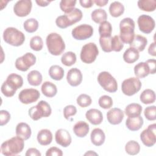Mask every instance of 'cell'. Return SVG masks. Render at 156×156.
I'll list each match as a JSON object with an SVG mask.
<instances>
[{"label": "cell", "mask_w": 156, "mask_h": 156, "mask_svg": "<svg viewBox=\"0 0 156 156\" xmlns=\"http://www.w3.org/2000/svg\"><path fill=\"white\" fill-rule=\"evenodd\" d=\"M24 147V140L16 136L2 143L1 146V153L5 156L15 155L21 153Z\"/></svg>", "instance_id": "obj_1"}, {"label": "cell", "mask_w": 156, "mask_h": 156, "mask_svg": "<svg viewBox=\"0 0 156 156\" xmlns=\"http://www.w3.org/2000/svg\"><path fill=\"white\" fill-rule=\"evenodd\" d=\"M46 43L48 51L53 55H60L65 49V42L61 35L57 33L52 32L48 34Z\"/></svg>", "instance_id": "obj_2"}, {"label": "cell", "mask_w": 156, "mask_h": 156, "mask_svg": "<svg viewBox=\"0 0 156 156\" xmlns=\"http://www.w3.org/2000/svg\"><path fill=\"white\" fill-rule=\"evenodd\" d=\"M119 38L123 43L130 44L135 37V22L130 18L122 19L119 23Z\"/></svg>", "instance_id": "obj_3"}, {"label": "cell", "mask_w": 156, "mask_h": 156, "mask_svg": "<svg viewBox=\"0 0 156 156\" xmlns=\"http://www.w3.org/2000/svg\"><path fill=\"white\" fill-rule=\"evenodd\" d=\"M82 16V11L79 9L75 8L70 13L58 16L55 20V24L59 28L65 29L80 21Z\"/></svg>", "instance_id": "obj_4"}, {"label": "cell", "mask_w": 156, "mask_h": 156, "mask_svg": "<svg viewBox=\"0 0 156 156\" xmlns=\"http://www.w3.org/2000/svg\"><path fill=\"white\" fill-rule=\"evenodd\" d=\"M3 39L7 44L13 46H20L25 41L24 34L16 28L9 27L3 32Z\"/></svg>", "instance_id": "obj_5"}, {"label": "cell", "mask_w": 156, "mask_h": 156, "mask_svg": "<svg viewBox=\"0 0 156 156\" xmlns=\"http://www.w3.org/2000/svg\"><path fill=\"white\" fill-rule=\"evenodd\" d=\"M52 109L50 105L44 101H40L35 106L29 110V115L34 121H37L41 118H46L51 115Z\"/></svg>", "instance_id": "obj_6"}, {"label": "cell", "mask_w": 156, "mask_h": 156, "mask_svg": "<svg viewBox=\"0 0 156 156\" xmlns=\"http://www.w3.org/2000/svg\"><path fill=\"white\" fill-rule=\"evenodd\" d=\"M98 82L104 90L109 93H115L118 90L117 81L107 71H102L99 74Z\"/></svg>", "instance_id": "obj_7"}, {"label": "cell", "mask_w": 156, "mask_h": 156, "mask_svg": "<svg viewBox=\"0 0 156 156\" xmlns=\"http://www.w3.org/2000/svg\"><path fill=\"white\" fill-rule=\"evenodd\" d=\"M99 54V50L94 43L85 44L80 51V59L85 63L90 64L94 62Z\"/></svg>", "instance_id": "obj_8"}, {"label": "cell", "mask_w": 156, "mask_h": 156, "mask_svg": "<svg viewBox=\"0 0 156 156\" xmlns=\"http://www.w3.org/2000/svg\"><path fill=\"white\" fill-rule=\"evenodd\" d=\"M141 86V82L138 77H130L123 80L121 90L125 95L131 96L138 92Z\"/></svg>", "instance_id": "obj_9"}, {"label": "cell", "mask_w": 156, "mask_h": 156, "mask_svg": "<svg viewBox=\"0 0 156 156\" xmlns=\"http://www.w3.org/2000/svg\"><path fill=\"white\" fill-rule=\"evenodd\" d=\"M36 57L31 52H27L15 61L16 68L21 71H26L36 63Z\"/></svg>", "instance_id": "obj_10"}, {"label": "cell", "mask_w": 156, "mask_h": 156, "mask_svg": "<svg viewBox=\"0 0 156 156\" xmlns=\"http://www.w3.org/2000/svg\"><path fill=\"white\" fill-rule=\"evenodd\" d=\"M71 34L73 37L76 40H87L93 35V28L89 24H81L74 27L71 32Z\"/></svg>", "instance_id": "obj_11"}, {"label": "cell", "mask_w": 156, "mask_h": 156, "mask_svg": "<svg viewBox=\"0 0 156 156\" xmlns=\"http://www.w3.org/2000/svg\"><path fill=\"white\" fill-rule=\"evenodd\" d=\"M156 124H150L147 129L143 130L140 134V139L147 147L153 146L156 142Z\"/></svg>", "instance_id": "obj_12"}, {"label": "cell", "mask_w": 156, "mask_h": 156, "mask_svg": "<svg viewBox=\"0 0 156 156\" xmlns=\"http://www.w3.org/2000/svg\"><path fill=\"white\" fill-rule=\"evenodd\" d=\"M40 92L34 88H26L21 90L18 94L20 101L24 104H29L36 102L40 98Z\"/></svg>", "instance_id": "obj_13"}, {"label": "cell", "mask_w": 156, "mask_h": 156, "mask_svg": "<svg viewBox=\"0 0 156 156\" xmlns=\"http://www.w3.org/2000/svg\"><path fill=\"white\" fill-rule=\"evenodd\" d=\"M139 29L143 33L149 34L154 29L155 22L150 16L147 15H140L137 20Z\"/></svg>", "instance_id": "obj_14"}, {"label": "cell", "mask_w": 156, "mask_h": 156, "mask_svg": "<svg viewBox=\"0 0 156 156\" xmlns=\"http://www.w3.org/2000/svg\"><path fill=\"white\" fill-rule=\"evenodd\" d=\"M32 7V4L30 0L18 1L13 6V12L16 16L24 17L30 13Z\"/></svg>", "instance_id": "obj_15"}, {"label": "cell", "mask_w": 156, "mask_h": 156, "mask_svg": "<svg viewBox=\"0 0 156 156\" xmlns=\"http://www.w3.org/2000/svg\"><path fill=\"white\" fill-rule=\"evenodd\" d=\"M55 140L58 144L64 147L69 146L72 141L70 133L64 129H60L56 131Z\"/></svg>", "instance_id": "obj_16"}, {"label": "cell", "mask_w": 156, "mask_h": 156, "mask_svg": "<svg viewBox=\"0 0 156 156\" xmlns=\"http://www.w3.org/2000/svg\"><path fill=\"white\" fill-rule=\"evenodd\" d=\"M68 83L72 87L79 85L82 81V74L80 69L77 68L70 69L66 75Z\"/></svg>", "instance_id": "obj_17"}, {"label": "cell", "mask_w": 156, "mask_h": 156, "mask_svg": "<svg viewBox=\"0 0 156 156\" xmlns=\"http://www.w3.org/2000/svg\"><path fill=\"white\" fill-rule=\"evenodd\" d=\"M107 118L108 122L112 125L120 124L124 118V112L119 108H113L108 111Z\"/></svg>", "instance_id": "obj_18"}, {"label": "cell", "mask_w": 156, "mask_h": 156, "mask_svg": "<svg viewBox=\"0 0 156 156\" xmlns=\"http://www.w3.org/2000/svg\"><path fill=\"white\" fill-rule=\"evenodd\" d=\"M11 89L16 91L18 88H21L23 85V77L17 74L12 73L9 74L6 80L4 82Z\"/></svg>", "instance_id": "obj_19"}, {"label": "cell", "mask_w": 156, "mask_h": 156, "mask_svg": "<svg viewBox=\"0 0 156 156\" xmlns=\"http://www.w3.org/2000/svg\"><path fill=\"white\" fill-rule=\"evenodd\" d=\"M87 119L93 125H99L101 124L103 120V115L102 112L96 108L88 110L85 113Z\"/></svg>", "instance_id": "obj_20"}, {"label": "cell", "mask_w": 156, "mask_h": 156, "mask_svg": "<svg viewBox=\"0 0 156 156\" xmlns=\"http://www.w3.org/2000/svg\"><path fill=\"white\" fill-rule=\"evenodd\" d=\"M16 136L21 138L24 140H28L32 133L30 126L25 122H20L17 124L15 129Z\"/></svg>", "instance_id": "obj_21"}, {"label": "cell", "mask_w": 156, "mask_h": 156, "mask_svg": "<svg viewBox=\"0 0 156 156\" xmlns=\"http://www.w3.org/2000/svg\"><path fill=\"white\" fill-rule=\"evenodd\" d=\"M90 138L91 143L96 146H100L102 145L105 141V135L104 131L99 129H94L91 132Z\"/></svg>", "instance_id": "obj_22"}, {"label": "cell", "mask_w": 156, "mask_h": 156, "mask_svg": "<svg viewBox=\"0 0 156 156\" xmlns=\"http://www.w3.org/2000/svg\"><path fill=\"white\" fill-rule=\"evenodd\" d=\"M37 138L40 144L47 146L50 144L52 141V134L48 129H41L38 132Z\"/></svg>", "instance_id": "obj_23"}, {"label": "cell", "mask_w": 156, "mask_h": 156, "mask_svg": "<svg viewBox=\"0 0 156 156\" xmlns=\"http://www.w3.org/2000/svg\"><path fill=\"white\" fill-rule=\"evenodd\" d=\"M143 125V119L140 115L135 118H128L126 121V126L131 131H137L140 130Z\"/></svg>", "instance_id": "obj_24"}, {"label": "cell", "mask_w": 156, "mask_h": 156, "mask_svg": "<svg viewBox=\"0 0 156 156\" xmlns=\"http://www.w3.org/2000/svg\"><path fill=\"white\" fill-rule=\"evenodd\" d=\"M90 127L88 123L82 121L76 122L73 127L74 133L79 138L85 137L88 133Z\"/></svg>", "instance_id": "obj_25"}, {"label": "cell", "mask_w": 156, "mask_h": 156, "mask_svg": "<svg viewBox=\"0 0 156 156\" xmlns=\"http://www.w3.org/2000/svg\"><path fill=\"white\" fill-rule=\"evenodd\" d=\"M41 90L42 93L48 98H52L55 96L57 93V88L56 85L49 81H46L43 83Z\"/></svg>", "instance_id": "obj_26"}, {"label": "cell", "mask_w": 156, "mask_h": 156, "mask_svg": "<svg viewBox=\"0 0 156 156\" xmlns=\"http://www.w3.org/2000/svg\"><path fill=\"white\" fill-rule=\"evenodd\" d=\"M147 44V40L146 37L137 35L135 36L133 41L130 44V46L136 49L138 52L144 51Z\"/></svg>", "instance_id": "obj_27"}, {"label": "cell", "mask_w": 156, "mask_h": 156, "mask_svg": "<svg viewBox=\"0 0 156 156\" xmlns=\"http://www.w3.org/2000/svg\"><path fill=\"white\" fill-rule=\"evenodd\" d=\"M139 57V52L132 47L127 48L124 52L122 56L124 62L127 63H133L135 62L138 60Z\"/></svg>", "instance_id": "obj_28"}, {"label": "cell", "mask_w": 156, "mask_h": 156, "mask_svg": "<svg viewBox=\"0 0 156 156\" xmlns=\"http://www.w3.org/2000/svg\"><path fill=\"white\" fill-rule=\"evenodd\" d=\"M142 107L139 104L132 103L129 104L125 108L126 115L130 118H135L141 115Z\"/></svg>", "instance_id": "obj_29"}, {"label": "cell", "mask_w": 156, "mask_h": 156, "mask_svg": "<svg viewBox=\"0 0 156 156\" xmlns=\"http://www.w3.org/2000/svg\"><path fill=\"white\" fill-rule=\"evenodd\" d=\"M134 73L138 78H144L149 74V68L146 62H140L134 67Z\"/></svg>", "instance_id": "obj_30"}, {"label": "cell", "mask_w": 156, "mask_h": 156, "mask_svg": "<svg viewBox=\"0 0 156 156\" xmlns=\"http://www.w3.org/2000/svg\"><path fill=\"white\" fill-rule=\"evenodd\" d=\"M27 79L29 83L32 86H38L43 80L41 74L37 70L30 71L27 74Z\"/></svg>", "instance_id": "obj_31"}, {"label": "cell", "mask_w": 156, "mask_h": 156, "mask_svg": "<svg viewBox=\"0 0 156 156\" xmlns=\"http://www.w3.org/2000/svg\"><path fill=\"white\" fill-rule=\"evenodd\" d=\"M124 12V7L122 3L119 1H114L110 4L109 7V12L112 16L116 18L120 16Z\"/></svg>", "instance_id": "obj_32"}, {"label": "cell", "mask_w": 156, "mask_h": 156, "mask_svg": "<svg viewBox=\"0 0 156 156\" xmlns=\"http://www.w3.org/2000/svg\"><path fill=\"white\" fill-rule=\"evenodd\" d=\"M140 99L144 104H152L155 101V93L151 89H146L141 93Z\"/></svg>", "instance_id": "obj_33"}, {"label": "cell", "mask_w": 156, "mask_h": 156, "mask_svg": "<svg viewBox=\"0 0 156 156\" xmlns=\"http://www.w3.org/2000/svg\"><path fill=\"white\" fill-rule=\"evenodd\" d=\"M137 4L140 9L145 12H153L156 9L155 0H139Z\"/></svg>", "instance_id": "obj_34"}, {"label": "cell", "mask_w": 156, "mask_h": 156, "mask_svg": "<svg viewBox=\"0 0 156 156\" xmlns=\"http://www.w3.org/2000/svg\"><path fill=\"white\" fill-rule=\"evenodd\" d=\"M49 75L55 80H60L64 76V70L58 65H52L49 69Z\"/></svg>", "instance_id": "obj_35"}, {"label": "cell", "mask_w": 156, "mask_h": 156, "mask_svg": "<svg viewBox=\"0 0 156 156\" xmlns=\"http://www.w3.org/2000/svg\"><path fill=\"white\" fill-rule=\"evenodd\" d=\"M91 17L92 20L96 23H101L107 19V14L105 10L98 9L93 10L91 13Z\"/></svg>", "instance_id": "obj_36"}, {"label": "cell", "mask_w": 156, "mask_h": 156, "mask_svg": "<svg viewBox=\"0 0 156 156\" xmlns=\"http://www.w3.org/2000/svg\"><path fill=\"white\" fill-rule=\"evenodd\" d=\"M112 32V26L108 21H105L101 23L99 26L100 37H110Z\"/></svg>", "instance_id": "obj_37"}, {"label": "cell", "mask_w": 156, "mask_h": 156, "mask_svg": "<svg viewBox=\"0 0 156 156\" xmlns=\"http://www.w3.org/2000/svg\"><path fill=\"white\" fill-rule=\"evenodd\" d=\"M125 151L128 154L135 155L140 152V146L137 141L130 140L126 143L125 146Z\"/></svg>", "instance_id": "obj_38"}, {"label": "cell", "mask_w": 156, "mask_h": 156, "mask_svg": "<svg viewBox=\"0 0 156 156\" xmlns=\"http://www.w3.org/2000/svg\"><path fill=\"white\" fill-rule=\"evenodd\" d=\"M61 62L66 66H72L76 62V54L71 51H68L64 53L61 57Z\"/></svg>", "instance_id": "obj_39"}, {"label": "cell", "mask_w": 156, "mask_h": 156, "mask_svg": "<svg viewBox=\"0 0 156 156\" xmlns=\"http://www.w3.org/2000/svg\"><path fill=\"white\" fill-rule=\"evenodd\" d=\"M24 30L29 33H33L37 31L38 28V22L35 18H29L26 20L23 24Z\"/></svg>", "instance_id": "obj_40"}, {"label": "cell", "mask_w": 156, "mask_h": 156, "mask_svg": "<svg viewBox=\"0 0 156 156\" xmlns=\"http://www.w3.org/2000/svg\"><path fill=\"white\" fill-rule=\"evenodd\" d=\"M76 1L75 0H62L60 2V8L65 13H69L75 8Z\"/></svg>", "instance_id": "obj_41"}, {"label": "cell", "mask_w": 156, "mask_h": 156, "mask_svg": "<svg viewBox=\"0 0 156 156\" xmlns=\"http://www.w3.org/2000/svg\"><path fill=\"white\" fill-rule=\"evenodd\" d=\"M43 46V41L42 38L40 36L33 37L30 41V48L35 51H41Z\"/></svg>", "instance_id": "obj_42"}, {"label": "cell", "mask_w": 156, "mask_h": 156, "mask_svg": "<svg viewBox=\"0 0 156 156\" xmlns=\"http://www.w3.org/2000/svg\"><path fill=\"white\" fill-rule=\"evenodd\" d=\"M77 104L81 107H87L91 104L92 99L91 97L86 94H80L76 99Z\"/></svg>", "instance_id": "obj_43"}, {"label": "cell", "mask_w": 156, "mask_h": 156, "mask_svg": "<svg viewBox=\"0 0 156 156\" xmlns=\"http://www.w3.org/2000/svg\"><path fill=\"white\" fill-rule=\"evenodd\" d=\"M99 106L104 109H108L112 107L113 103L112 98L107 95H104L99 98L98 101Z\"/></svg>", "instance_id": "obj_44"}, {"label": "cell", "mask_w": 156, "mask_h": 156, "mask_svg": "<svg viewBox=\"0 0 156 156\" xmlns=\"http://www.w3.org/2000/svg\"><path fill=\"white\" fill-rule=\"evenodd\" d=\"M124 47V43L121 41L118 35H115L112 38L111 48L112 50L115 52L121 51Z\"/></svg>", "instance_id": "obj_45"}, {"label": "cell", "mask_w": 156, "mask_h": 156, "mask_svg": "<svg viewBox=\"0 0 156 156\" xmlns=\"http://www.w3.org/2000/svg\"><path fill=\"white\" fill-rule=\"evenodd\" d=\"M112 37H100L99 44L102 49L105 52H110L112 51L111 48V41Z\"/></svg>", "instance_id": "obj_46"}, {"label": "cell", "mask_w": 156, "mask_h": 156, "mask_svg": "<svg viewBox=\"0 0 156 156\" xmlns=\"http://www.w3.org/2000/svg\"><path fill=\"white\" fill-rule=\"evenodd\" d=\"M156 107L155 105L147 107L144 111L146 118L149 121H155L156 119Z\"/></svg>", "instance_id": "obj_47"}, {"label": "cell", "mask_w": 156, "mask_h": 156, "mask_svg": "<svg viewBox=\"0 0 156 156\" xmlns=\"http://www.w3.org/2000/svg\"><path fill=\"white\" fill-rule=\"evenodd\" d=\"M77 113V108L74 105H68L63 108V115L66 119H69V117L74 116Z\"/></svg>", "instance_id": "obj_48"}, {"label": "cell", "mask_w": 156, "mask_h": 156, "mask_svg": "<svg viewBox=\"0 0 156 156\" xmlns=\"http://www.w3.org/2000/svg\"><path fill=\"white\" fill-rule=\"evenodd\" d=\"M10 119V114L5 110L0 111V126H3L7 124Z\"/></svg>", "instance_id": "obj_49"}, {"label": "cell", "mask_w": 156, "mask_h": 156, "mask_svg": "<svg viewBox=\"0 0 156 156\" xmlns=\"http://www.w3.org/2000/svg\"><path fill=\"white\" fill-rule=\"evenodd\" d=\"M46 156H62L63 152L62 150L57 147H51L46 152Z\"/></svg>", "instance_id": "obj_50"}, {"label": "cell", "mask_w": 156, "mask_h": 156, "mask_svg": "<svg viewBox=\"0 0 156 156\" xmlns=\"http://www.w3.org/2000/svg\"><path fill=\"white\" fill-rule=\"evenodd\" d=\"M145 62L147 63L149 68V74H155L156 69V60L155 59H149Z\"/></svg>", "instance_id": "obj_51"}, {"label": "cell", "mask_w": 156, "mask_h": 156, "mask_svg": "<svg viewBox=\"0 0 156 156\" xmlns=\"http://www.w3.org/2000/svg\"><path fill=\"white\" fill-rule=\"evenodd\" d=\"M41 153L36 148H29L26 151V156H41Z\"/></svg>", "instance_id": "obj_52"}, {"label": "cell", "mask_w": 156, "mask_h": 156, "mask_svg": "<svg viewBox=\"0 0 156 156\" xmlns=\"http://www.w3.org/2000/svg\"><path fill=\"white\" fill-rule=\"evenodd\" d=\"M79 3L83 8H90L93 5V1L91 0H80Z\"/></svg>", "instance_id": "obj_53"}, {"label": "cell", "mask_w": 156, "mask_h": 156, "mask_svg": "<svg viewBox=\"0 0 156 156\" xmlns=\"http://www.w3.org/2000/svg\"><path fill=\"white\" fill-rule=\"evenodd\" d=\"M148 53L152 55V56H155L156 55V51H155V43L153 42L152 43L149 48H148Z\"/></svg>", "instance_id": "obj_54"}, {"label": "cell", "mask_w": 156, "mask_h": 156, "mask_svg": "<svg viewBox=\"0 0 156 156\" xmlns=\"http://www.w3.org/2000/svg\"><path fill=\"white\" fill-rule=\"evenodd\" d=\"M93 2L95 3L99 7H103V6H105L108 2V0H94L93 1Z\"/></svg>", "instance_id": "obj_55"}, {"label": "cell", "mask_w": 156, "mask_h": 156, "mask_svg": "<svg viewBox=\"0 0 156 156\" xmlns=\"http://www.w3.org/2000/svg\"><path fill=\"white\" fill-rule=\"evenodd\" d=\"M36 3L38 4V5L41 6V7H46L48 6L51 2V1H43V0H37L35 1Z\"/></svg>", "instance_id": "obj_56"}, {"label": "cell", "mask_w": 156, "mask_h": 156, "mask_svg": "<svg viewBox=\"0 0 156 156\" xmlns=\"http://www.w3.org/2000/svg\"><path fill=\"white\" fill-rule=\"evenodd\" d=\"M85 155H97L98 154H96V152L92 151H89L88 152H87V153H85L84 154Z\"/></svg>", "instance_id": "obj_57"}]
</instances>
